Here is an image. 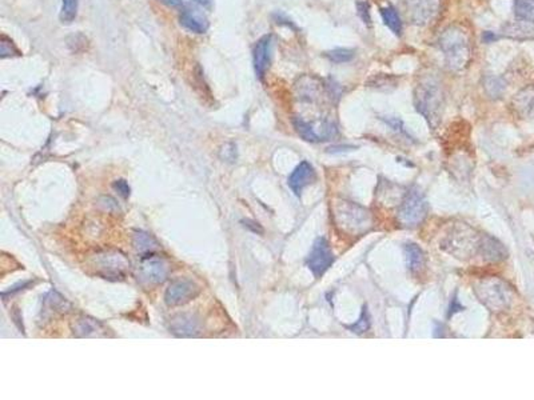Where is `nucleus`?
<instances>
[{
    "label": "nucleus",
    "mask_w": 534,
    "mask_h": 400,
    "mask_svg": "<svg viewBox=\"0 0 534 400\" xmlns=\"http://www.w3.org/2000/svg\"><path fill=\"white\" fill-rule=\"evenodd\" d=\"M513 107L515 113L524 119L534 120V86L521 90L515 95Z\"/></svg>",
    "instance_id": "4468645a"
},
{
    "label": "nucleus",
    "mask_w": 534,
    "mask_h": 400,
    "mask_svg": "<svg viewBox=\"0 0 534 400\" xmlns=\"http://www.w3.org/2000/svg\"><path fill=\"white\" fill-rule=\"evenodd\" d=\"M315 180V171L309 162H302L288 176V186L293 192L300 196L309 184Z\"/></svg>",
    "instance_id": "ddd939ff"
},
{
    "label": "nucleus",
    "mask_w": 534,
    "mask_h": 400,
    "mask_svg": "<svg viewBox=\"0 0 534 400\" xmlns=\"http://www.w3.org/2000/svg\"><path fill=\"white\" fill-rule=\"evenodd\" d=\"M133 245L134 248L142 254L153 252L155 248H158V242L154 239L150 234L143 232V231H138L134 234Z\"/></svg>",
    "instance_id": "aec40b11"
},
{
    "label": "nucleus",
    "mask_w": 534,
    "mask_h": 400,
    "mask_svg": "<svg viewBox=\"0 0 534 400\" xmlns=\"http://www.w3.org/2000/svg\"><path fill=\"white\" fill-rule=\"evenodd\" d=\"M357 14L362 19L365 24L371 26V18H370V6L367 1H357Z\"/></svg>",
    "instance_id": "a878e982"
},
{
    "label": "nucleus",
    "mask_w": 534,
    "mask_h": 400,
    "mask_svg": "<svg viewBox=\"0 0 534 400\" xmlns=\"http://www.w3.org/2000/svg\"><path fill=\"white\" fill-rule=\"evenodd\" d=\"M442 100V90L434 77H422L416 88V106L426 119L433 120L439 114Z\"/></svg>",
    "instance_id": "20e7f679"
},
{
    "label": "nucleus",
    "mask_w": 534,
    "mask_h": 400,
    "mask_svg": "<svg viewBox=\"0 0 534 400\" xmlns=\"http://www.w3.org/2000/svg\"><path fill=\"white\" fill-rule=\"evenodd\" d=\"M496 39H498V37L495 35L493 32H490V31H486V32L484 34V40H485L486 43H492V41H495Z\"/></svg>",
    "instance_id": "c756f323"
},
{
    "label": "nucleus",
    "mask_w": 534,
    "mask_h": 400,
    "mask_svg": "<svg viewBox=\"0 0 534 400\" xmlns=\"http://www.w3.org/2000/svg\"><path fill=\"white\" fill-rule=\"evenodd\" d=\"M334 216L338 222V226H341L344 231H349L356 235L367 231L371 225L369 212L351 202H341L337 204Z\"/></svg>",
    "instance_id": "423d86ee"
},
{
    "label": "nucleus",
    "mask_w": 534,
    "mask_h": 400,
    "mask_svg": "<svg viewBox=\"0 0 534 400\" xmlns=\"http://www.w3.org/2000/svg\"><path fill=\"white\" fill-rule=\"evenodd\" d=\"M515 14L518 19L534 23V0H515Z\"/></svg>",
    "instance_id": "4be33fe9"
},
{
    "label": "nucleus",
    "mask_w": 534,
    "mask_h": 400,
    "mask_svg": "<svg viewBox=\"0 0 534 400\" xmlns=\"http://www.w3.org/2000/svg\"><path fill=\"white\" fill-rule=\"evenodd\" d=\"M160 1L165 3L169 7H174V8H178V7L183 6V0H160Z\"/></svg>",
    "instance_id": "c85d7f7f"
},
{
    "label": "nucleus",
    "mask_w": 534,
    "mask_h": 400,
    "mask_svg": "<svg viewBox=\"0 0 534 400\" xmlns=\"http://www.w3.org/2000/svg\"><path fill=\"white\" fill-rule=\"evenodd\" d=\"M181 24L187 28L191 32L194 34H205L209 28V21L202 17L201 14H198L196 11H192V10H185L181 17Z\"/></svg>",
    "instance_id": "dca6fc26"
},
{
    "label": "nucleus",
    "mask_w": 534,
    "mask_h": 400,
    "mask_svg": "<svg viewBox=\"0 0 534 400\" xmlns=\"http://www.w3.org/2000/svg\"><path fill=\"white\" fill-rule=\"evenodd\" d=\"M354 55H356L354 51L349 50V48H335V50L327 51L324 54V57H327L331 63H335V64L347 63L354 57Z\"/></svg>",
    "instance_id": "b1692460"
},
{
    "label": "nucleus",
    "mask_w": 534,
    "mask_h": 400,
    "mask_svg": "<svg viewBox=\"0 0 534 400\" xmlns=\"http://www.w3.org/2000/svg\"><path fill=\"white\" fill-rule=\"evenodd\" d=\"M504 34L509 38L524 40L534 38V23L518 19L504 26Z\"/></svg>",
    "instance_id": "a211bd4d"
},
{
    "label": "nucleus",
    "mask_w": 534,
    "mask_h": 400,
    "mask_svg": "<svg viewBox=\"0 0 534 400\" xmlns=\"http://www.w3.org/2000/svg\"><path fill=\"white\" fill-rule=\"evenodd\" d=\"M77 15V0H62L60 20L63 23H73Z\"/></svg>",
    "instance_id": "5701e85b"
},
{
    "label": "nucleus",
    "mask_w": 534,
    "mask_h": 400,
    "mask_svg": "<svg viewBox=\"0 0 534 400\" xmlns=\"http://www.w3.org/2000/svg\"><path fill=\"white\" fill-rule=\"evenodd\" d=\"M100 330H102V324L95 319L82 318V319H77L74 332L77 336H91V335H96L98 331Z\"/></svg>",
    "instance_id": "412c9836"
},
{
    "label": "nucleus",
    "mask_w": 534,
    "mask_h": 400,
    "mask_svg": "<svg viewBox=\"0 0 534 400\" xmlns=\"http://www.w3.org/2000/svg\"><path fill=\"white\" fill-rule=\"evenodd\" d=\"M381 17L383 23L390 28V31L396 35H400L402 32V20L400 12L393 6H387L381 8Z\"/></svg>",
    "instance_id": "6ab92c4d"
},
{
    "label": "nucleus",
    "mask_w": 534,
    "mask_h": 400,
    "mask_svg": "<svg viewBox=\"0 0 534 400\" xmlns=\"http://www.w3.org/2000/svg\"><path fill=\"white\" fill-rule=\"evenodd\" d=\"M201 294V288L189 279H179L172 282L165 294V301L167 305L176 307L183 305L194 301Z\"/></svg>",
    "instance_id": "9b49d317"
},
{
    "label": "nucleus",
    "mask_w": 534,
    "mask_h": 400,
    "mask_svg": "<svg viewBox=\"0 0 534 400\" xmlns=\"http://www.w3.org/2000/svg\"><path fill=\"white\" fill-rule=\"evenodd\" d=\"M194 1H196L198 4H201L203 7H210L211 3H212V0H194Z\"/></svg>",
    "instance_id": "7c9ffc66"
},
{
    "label": "nucleus",
    "mask_w": 534,
    "mask_h": 400,
    "mask_svg": "<svg viewBox=\"0 0 534 400\" xmlns=\"http://www.w3.org/2000/svg\"><path fill=\"white\" fill-rule=\"evenodd\" d=\"M0 54H1V57H14V55H19V51L15 47V44L12 43V40H10L6 35H3L1 37V46H0Z\"/></svg>",
    "instance_id": "393cba45"
},
{
    "label": "nucleus",
    "mask_w": 534,
    "mask_h": 400,
    "mask_svg": "<svg viewBox=\"0 0 534 400\" xmlns=\"http://www.w3.org/2000/svg\"><path fill=\"white\" fill-rule=\"evenodd\" d=\"M405 255H406L407 268L410 269L412 274L418 275L425 269L426 256L420 246H417L416 243H407L405 246Z\"/></svg>",
    "instance_id": "f3484780"
},
{
    "label": "nucleus",
    "mask_w": 534,
    "mask_h": 400,
    "mask_svg": "<svg viewBox=\"0 0 534 400\" xmlns=\"http://www.w3.org/2000/svg\"><path fill=\"white\" fill-rule=\"evenodd\" d=\"M349 328H350L353 332H357V334H362V332H365V331H367V328H369V318H367V312H366V311H363L361 319H360L357 323L354 324V325L349 327Z\"/></svg>",
    "instance_id": "bb28decb"
},
{
    "label": "nucleus",
    "mask_w": 534,
    "mask_h": 400,
    "mask_svg": "<svg viewBox=\"0 0 534 400\" xmlns=\"http://www.w3.org/2000/svg\"><path fill=\"white\" fill-rule=\"evenodd\" d=\"M400 8L412 24L423 27L437 18L441 0H400Z\"/></svg>",
    "instance_id": "0eeeda50"
},
{
    "label": "nucleus",
    "mask_w": 534,
    "mask_h": 400,
    "mask_svg": "<svg viewBox=\"0 0 534 400\" xmlns=\"http://www.w3.org/2000/svg\"><path fill=\"white\" fill-rule=\"evenodd\" d=\"M94 267L103 278H122L129 271L130 262L119 251H104L95 255Z\"/></svg>",
    "instance_id": "6e6552de"
},
{
    "label": "nucleus",
    "mask_w": 534,
    "mask_h": 400,
    "mask_svg": "<svg viewBox=\"0 0 534 400\" xmlns=\"http://www.w3.org/2000/svg\"><path fill=\"white\" fill-rule=\"evenodd\" d=\"M334 263V254L324 238H318L307 256L306 265L315 278H321Z\"/></svg>",
    "instance_id": "9d476101"
},
{
    "label": "nucleus",
    "mask_w": 534,
    "mask_h": 400,
    "mask_svg": "<svg viewBox=\"0 0 534 400\" xmlns=\"http://www.w3.org/2000/svg\"><path fill=\"white\" fill-rule=\"evenodd\" d=\"M439 46L450 71L461 73L469 66L473 54L472 40L462 26L454 24L445 28L439 35Z\"/></svg>",
    "instance_id": "f257e3e1"
},
{
    "label": "nucleus",
    "mask_w": 534,
    "mask_h": 400,
    "mask_svg": "<svg viewBox=\"0 0 534 400\" xmlns=\"http://www.w3.org/2000/svg\"><path fill=\"white\" fill-rule=\"evenodd\" d=\"M170 328L178 336H195L199 332V322L192 315H178L172 318Z\"/></svg>",
    "instance_id": "2eb2a0df"
},
{
    "label": "nucleus",
    "mask_w": 534,
    "mask_h": 400,
    "mask_svg": "<svg viewBox=\"0 0 534 400\" xmlns=\"http://www.w3.org/2000/svg\"><path fill=\"white\" fill-rule=\"evenodd\" d=\"M113 187H114L115 191H118V193L120 196H123V198H129L130 196V187H129L126 180H122V179L116 180V182H114Z\"/></svg>",
    "instance_id": "cd10ccee"
},
{
    "label": "nucleus",
    "mask_w": 534,
    "mask_h": 400,
    "mask_svg": "<svg viewBox=\"0 0 534 400\" xmlns=\"http://www.w3.org/2000/svg\"><path fill=\"white\" fill-rule=\"evenodd\" d=\"M485 236L486 235L478 234L476 229L466 225H461L446 236L442 247L456 258L468 259L477 254H482Z\"/></svg>",
    "instance_id": "f03ea898"
},
{
    "label": "nucleus",
    "mask_w": 534,
    "mask_h": 400,
    "mask_svg": "<svg viewBox=\"0 0 534 400\" xmlns=\"http://www.w3.org/2000/svg\"><path fill=\"white\" fill-rule=\"evenodd\" d=\"M169 265L159 256L143 258L138 267V279L145 285H160L169 276Z\"/></svg>",
    "instance_id": "1a4fd4ad"
},
{
    "label": "nucleus",
    "mask_w": 534,
    "mask_h": 400,
    "mask_svg": "<svg viewBox=\"0 0 534 400\" xmlns=\"http://www.w3.org/2000/svg\"><path fill=\"white\" fill-rule=\"evenodd\" d=\"M429 211L427 202L418 189L409 191L397 211L398 222L405 227H416L423 222Z\"/></svg>",
    "instance_id": "39448f33"
},
{
    "label": "nucleus",
    "mask_w": 534,
    "mask_h": 400,
    "mask_svg": "<svg viewBox=\"0 0 534 400\" xmlns=\"http://www.w3.org/2000/svg\"><path fill=\"white\" fill-rule=\"evenodd\" d=\"M271 53H273V38L271 35H265L264 38L257 41L252 53L255 74L259 79H264L266 75L267 70L271 63V55H273Z\"/></svg>",
    "instance_id": "f8f14e48"
},
{
    "label": "nucleus",
    "mask_w": 534,
    "mask_h": 400,
    "mask_svg": "<svg viewBox=\"0 0 534 400\" xmlns=\"http://www.w3.org/2000/svg\"><path fill=\"white\" fill-rule=\"evenodd\" d=\"M479 301L492 311H505L512 303V288L498 278L481 280L476 287Z\"/></svg>",
    "instance_id": "7ed1b4c3"
}]
</instances>
